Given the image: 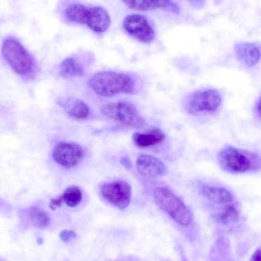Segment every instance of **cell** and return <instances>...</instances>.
Returning <instances> with one entry per match:
<instances>
[{
  "instance_id": "13",
  "label": "cell",
  "mask_w": 261,
  "mask_h": 261,
  "mask_svg": "<svg viewBox=\"0 0 261 261\" xmlns=\"http://www.w3.org/2000/svg\"><path fill=\"white\" fill-rule=\"evenodd\" d=\"M234 50L238 59L248 66L256 64L261 57L260 48L253 43H238L235 45Z\"/></svg>"
},
{
  "instance_id": "27",
  "label": "cell",
  "mask_w": 261,
  "mask_h": 261,
  "mask_svg": "<svg viewBox=\"0 0 261 261\" xmlns=\"http://www.w3.org/2000/svg\"><path fill=\"white\" fill-rule=\"evenodd\" d=\"M257 110L258 113L259 114V116L261 117V95L259 97V98L258 102H257Z\"/></svg>"
},
{
  "instance_id": "8",
  "label": "cell",
  "mask_w": 261,
  "mask_h": 261,
  "mask_svg": "<svg viewBox=\"0 0 261 261\" xmlns=\"http://www.w3.org/2000/svg\"><path fill=\"white\" fill-rule=\"evenodd\" d=\"M100 191L107 201L119 209L125 208L130 202L131 187L124 180L106 183L101 186Z\"/></svg>"
},
{
  "instance_id": "18",
  "label": "cell",
  "mask_w": 261,
  "mask_h": 261,
  "mask_svg": "<svg viewBox=\"0 0 261 261\" xmlns=\"http://www.w3.org/2000/svg\"><path fill=\"white\" fill-rule=\"evenodd\" d=\"M29 217L32 224L40 228L46 227L50 219L47 214L42 208L33 206L29 210Z\"/></svg>"
},
{
  "instance_id": "19",
  "label": "cell",
  "mask_w": 261,
  "mask_h": 261,
  "mask_svg": "<svg viewBox=\"0 0 261 261\" xmlns=\"http://www.w3.org/2000/svg\"><path fill=\"white\" fill-rule=\"evenodd\" d=\"M130 8L146 11L161 8L160 0H122Z\"/></svg>"
},
{
  "instance_id": "2",
  "label": "cell",
  "mask_w": 261,
  "mask_h": 261,
  "mask_svg": "<svg viewBox=\"0 0 261 261\" xmlns=\"http://www.w3.org/2000/svg\"><path fill=\"white\" fill-rule=\"evenodd\" d=\"M66 17L71 21L86 24L97 33L106 31L111 24L108 12L100 7H87L82 4H71L65 11Z\"/></svg>"
},
{
  "instance_id": "11",
  "label": "cell",
  "mask_w": 261,
  "mask_h": 261,
  "mask_svg": "<svg viewBox=\"0 0 261 261\" xmlns=\"http://www.w3.org/2000/svg\"><path fill=\"white\" fill-rule=\"evenodd\" d=\"M136 167L140 174L147 177H160L167 172V168L164 163L150 154L140 155L137 159Z\"/></svg>"
},
{
  "instance_id": "15",
  "label": "cell",
  "mask_w": 261,
  "mask_h": 261,
  "mask_svg": "<svg viewBox=\"0 0 261 261\" xmlns=\"http://www.w3.org/2000/svg\"><path fill=\"white\" fill-rule=\"evenodd\" d=\"M201 195L217 204L229 203L233 200L231 193L224 188L202 185L199 188Z\"/></svg>"
},
{
  "instance_id": "21",
  "label": "cell",
  "mask_w": 261,
  "mask_h": 261,
  "mask_svg": "<svg viewBox=\"0 0 261 261\" xmlns=\"http://www.w3.org/2000/svg\"><path fill=\"white\" fill-rule=\"evenodd\" d=\"M60 239L64 242L70 241L76 237V233L72 230H63L59 234Z\"/></svg>"
},
{
  "instance_id": "14",
  "label": "cell",
  "mask_w": 261,
  "mask_h": 261,
  "mask_svg": "<svg viewBox=\"0 0 261 261\" xmlns=\"http://www.w3.org/2000/svg\"><path fill=\"white\" fill-rule=\"evenodd\" d=\"M65 111L69 116L83 119L89 114V108L88 105L82 100L75 97H67L58 101Z\"/></svg>"
},
{
  "instance_id": "12",
  "label": "cell",
  "mask_w": 261,
  "mask_h": 261,
  "mask_svg": "<svg viewBox=\"0 0 261 261\" xmlns=\"http://www.w3.org/2000/svg\"><path fill=\"white\" fill-rule=\"evenodd\" d=\"M165 138L164 132L158 127L144 132H136L132 136L136 146L140 148H148L156 146L163 142Z\"/></svg>"
},
{
  "instance_id": "16",
  "label": "cell",
  "mask_w": 261,
  "mask_h": 261,
  "mask_svg": "<svg viewBox=\"0 0 261 261\" xmlns=\"http://www.w3.org/2000/svg\"><path fill=\"white\" fill-rule=\"evenodd\" d=\"M59 72L60 75L64 78L79 77L84 74L82 65L71 58H66L61 62Z\"/></svg>"
},
{
  "instance_id": "26",
  "label": "cell",
  "mask_w": 261,
  "mask_h": 261,
  "mask_svg": "<svg viewBox=\"0 0 261 261\" xmlns=\"http://www.w3.org/2000/svg\"><path fill=\"white\" fill-rule=\"evenodd\" d=\"M173 13H177L179 12V9L177 5L175 4L171 3V5L166 9Z\"/></svg>"
},
{
  "instance_id": "4",
  "label": "cell",
  "mask_w": 261,
  "mask_h": 261,
  "mask_svg": "<svg viewBox=\"0 0 261 261\" xmlns=\"http://www.w3.org/2000/svg\"><path fill=\"white\" fill-rule=\"evenodd\" d=\"M157 204L177 223L188 225L192 221V215L185 204L172 191L165 188H158L153 192Z\"/></svg>"
},
{
  "instance_id": "25",
  "label": "cell",
  "mask_w": 261,
  "mask_h": 261,
  "mask_svg": "<svg viewBox=\"0 0 261 261\" xmlns=\"http://www.w3.org/2000/svg\"><path fill=\"white\" fill-rule=\"evenodd\" d=\"M121 164L126 169H129L131 166V162L129 159L126 157H123L120 159Z\"/></svg>"
},
{
  "instance_id": "6",
  "label": "cell",
  "mask_w": 261,
  "mask_h": 261,
  "mask_svg": "<svg viewBox=\"0 0 261 261\" xmlns=\"http://www.w3.org/2000/svg\"><path fill=\"white\" fill-rule=\"evenodd\" d=\"M2 52L7 63L16 73L24 75L32 71V58L18 40L12 38L5 40Z\"/></svg>"
},
{
  "instance_id": "3",
  "label": "cell",
  "mask_w": 261,
  "mask_h": 261,
  "mask_svg": "<svg viewBox=\"0 0 261 261\" xmlns=\"http://www.w3.org/2000/svg\"><path fill=\"white\" fill-rule=\"evenodd\" d=\"M218 159L220 167L229 173L245 172L256 170L259 167L257 155L231 146L221 150Z\"/></svg>"
},
{
  "instance_id": "5",
  "label": "cell",
  "mask_w": 261,
  "mask_h": 261,
  "mask_svg": "<svg viewBox=\"0 0 261 261\" xmlns=\"http://www.w3.org/2000/svg\"><path fill=\"white\" fill-rule=\"evenodd\" d=\"M100 110L105 116L129 127L139 128L145 125L144 118L129 102L108 103L102 106Z\"/></svg>"
},
{
  "instance_id": "9",
  "label": "cell",
  "mask_w": 261,
  "mask_h": 261,
  "mask_svg": "<svg viewBox=\"0 0 261 261\" xmlns=\"http://www.w3.org/2000/svg\"><path fill=\"white\" fill-rule=\"evenodd\" d=\"M84 152L79 144L60 142L54 146L52 151L54 160L65 168H71L77 165L83 158Z\"/></svg>"
},
{
  "instance_id": "20",
  "label": "cell",
  "mask_w": 261,
  "mask_h": 261,
  "mask_svg": "<svg viewBox=\"0 0 261 261\" xmlns=\"http://www.w3.org/2000/svg\"><path fill=\"white\" fill-rule=\"evenodd\" d=\"M63 195L64 201L70 207H75L81 202L82 198V193L76 186H70L64 192Z\"/></svg>"
},
{
  "instance_id": "7",
  "label": "cell",
  "mask_w": 261,
  "mask_h": 261,
  "mask_svg": "<svg viewBox=\"0 0 261 261\" xmlns=\"http://www.w3.org/2000/svg\"><path fill=\"white\" fill-rule=\"evenodd\" d=\"M221 97L218 91L205 89L191 93L186 100L185 109L191 115L213 112L219 107Z\"/></svg>"
},
{
  "instance_id": "17",
  "label": "cell",
  "mask_w": 261,
  "mask_h": 261,
  "mask_svg": "<svg viewBox=\"0 0 261 261\" xmlns=\"http://www.w3.org/2000/svg\"><path fill=\"white\" fill-rule=\"evenodd\" d=\"M216 220L223 224H228L237 222L239 218V212L236 207L232 205H227L216 214Z\"/></svg>"
},
{
  "instance_id": "10",
  "label": "cell",
  "mask_w": 261,
  "mask_h": 261,
  "mask_svg": "<svg viewBox=\"0 0 261 261\" xmlns=\"http://www.w3.org/2000/svg\"><path fill=\"white\" fill-rule=\"evenodd\" d=\"M125 31L140 42L149 43L154 38L153 30L147 19L140 14L127 15L123 20Z\"/></svg>"
},
{
  "instance_id": "22",
  "label": "cell",
  "mask_w": 261,
  "mask_h": 261,
  "mask_svg": "<svg viewBox=\"0 0 261 261\" xmlns=\"http://www.w3.org/2000/svg\"><path fill=\"white\" fill-rule=\"evenodd\" d=\"M63 201V195L59 196L58 198H52L50 200L49 207L51 210H54L57 207H60Z\"/></svg>"
},
{
  "instance_id": "23",
  "label": "cell",
  "mask_w": 261,
  "mask_h": 261,
  "mask_svg": "<svg viewBox=\"0 0 261 261\" xmlns=\"http://www.w3.org/2000/svg\"><path fill=\"white\" fill-rule=\"evenodd\" d=\"M189 4L194 8H202L205 4V0H187Z\"/></svg>"
},
{
  "instance_id": "24",
  "label": "cell",
  "mask_w": 261,
  "mask_h": 261,
  "mask_svg": "<svg viewBox=\"0 0 261 261\" xmlns=\"http://www.w3.org/2000/svg\"><path fill=\"white\" fill-rule=\"evenodd\" d=\"M251 261H261V249L256 250L250 257Z\"/></svg>"
},
{
  "instance_id": "1",
  "label": "cell",
  "mask_w": 261,
  "mask_h": 261,
  "mask_svg": "<svg viewBox=\"0 0 261 261\" xmlns=\"http://www.w3.org/2000/svg\"><path fill=\"white\" fill-rule=\"evenodd\" d=\"M88 84L95 93L103 97L132 94L136 89V82L132 76L112 71L96 73L89 80Z\"/></svg>"
}]
</instances>
